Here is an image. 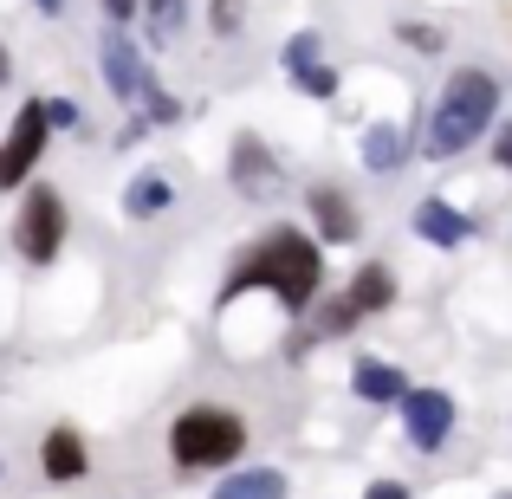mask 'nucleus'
Here are the masks:
<instances>
[{"instance_id":"obj_16","label":"nucleus","mask_w":512,"mask_h":499,"mask_svg":"<svg viewBox=\"0 0 512 499\" xmlns=\"http://www.w3.org/2000/svg\"><path fill=\"white\" fill-rule=\"evenodd\" d=\"M214 499H286V474L279 467H247V474L221 480Z\"/></svg>"},{"instance_id":"obj_27","label":"nucleus","mask_w":512,"mask_h":499,"mask_svg":"<svg viewBox=\"0 0 512 499\" xmlns=\"http://www.w3.org/2000/svg\"><path fill=\"white\" fill-rule=\"evenodd\" d=\"M363 499H409V487H402V480H376V487L363 493Z\"/></svg>"},{"instance_id":"obj_20","label":"nucleus","mask_w":512,"mask_h":499,"mask_svg":"<svg viewBox=\"0 0 512 499\" xmlns=\"http://www.w3.org/2000/svg\"><path fill=\"white\" fill-rule=\"evenodd\" d=\"M247 26V0H208V33L214 39H234Z\"/></svg>"},{"instance_id":"obj_23","label":"nucleus","mask_w":512,"mask_h":499,"mask_svg":"<svg viewBox=\"0 0 512 499\" xmlns=\"http://www.w3.org/2000/svg\"><path fill=\"white\" fill-rule=\"evenodd\" d=\"M396 39H402V46H415V52H441V26H422V20H402Z\"/></svg>"},{"instance_id":"obj_19","label":"nucleus","mask_w":512,"mask_h":499,"mask_svg":"<svg viewBox=\"0 0 512 499\" xmlns=\"http://www.w3.org/2000/svg\"><path fill=\"white\" fill-rule=\"evenodd\" d=\"M137 104H143V111H150V124H182V104H175V98H169V91H163V85H156V72H150V78H143V91H137Z\"/></svg>"},{"instance_id":"obj_1","label":"nucleus","mask_w":512,"mask_h":499,"mask_svg":"<svg viewBox=\"0 0 512 499\" xmlns=\"http://www.w3.org/2000/svg\"><path fill=\"white\" fill-rule=\"evenodd\" d=\"M240 292H273L292 318H305L325 292V247L305 227H273L266 240H253L234 260V273L221 279V305H234Z\"/></svg>"},{"instance_id":"obj_21","label":"nucleus","mask_w":512,"mask_h":499,"mask_svg":"<svg viewBox=\"0 0 512 499\" xmlns=\"http://www.w3.org/2000/svg\"><path fill=\"white\" fill-rule=\"evenodd\" d=\"M350 325H357V305H350V299H325V305H318V337H344Z\"/></svg>"},{"instance_id":"obj_30","label":"nucleus","mask_w":512,"mask_h":499,"mask_svg":"<svg viewBox=\"0 0 512 499\" xmlns=\"http://www.w3.org/2000/svg\"><path fill=\"white\" fill-rule=\"evenodd\" d=\"M0 474H7V461H0Z\"/></svg>"},{"instance_id":"obj_2","label":"nucleus","mask_w":512,"mask_h":499,"mask_svg":"<svg viewBox=\"0 0 512 499\" xmlns=\"http://www.w3.org/2000/svg\"><path fill=\"white\" fill-rule=\"evenodd\" d=\"M493 117H500V78L480 72V65H461V72L441 85V98H435V117H428L422 150L435 156V163H448V156L474 150V143L487 137Z\"/></svg>"},{"instance_id":"obj_6","label":"nucleus","mask_w":512,"mask_h":499,"mask_svg":"<svg viewBox=\"0 0 512 499\" xmlns=\"http://www.w3.org/2000/svg\"><path fill=\"white\" fill-rule=\"evenodd\" d=\"M396 409H402V435H409V448H422V454L448 448L454 422H461V409H454L448 389H402Z\"/></svg>"},{"instance_id":"obj_11","label":"nucleus","mask_w":512,"mask_h":499,"mask_svg":"<svg viewBox=\"0 0 512 499\" xmlns=\"http://www.w3.org/2000/svg\"><path fill=\"white\" fill-rule=\"evenodd\" d=\"M415 234L428 240V247H461V240H474V221H467L454 201H441V195H428L422 208H415Z\"/></svg>"},{"instance_id":"obj_28","label":"nucleus","mask_w":512,"mask_h":499,"mask_svg":"<svg viewBox=\"0 0 512 499\" xmlns=\"http://www.w3.org/2000/svg\"><path fill=\"white\" fill-rule=\"evenodd\" d=\"M13 78V52H7V39H0V85Z\"/></svg>"},{"instance_id":"obj_17","label":"nucleus","mask_w":512,"mask_h":499,"mask_svg":"<svg viewBox=\"0 0 512 499\" xmlns=\"http://www.w3.org/2000/svg\"><path fill=\"white\" fill-rule=\"evenodd\" d=\"M137 20H150V39H156V46H169V39L188 26V0H143Z\"/></svg>"},{"instance_id":"obj_4","label":"nucleus","mask_w":512,"mask_h":499,"mask_svg":"<svg viewBox=\"0 0 512 499\" xmlns=\"http://www.w3.org/2000/svg\"><path fill=\"white\" fill-rule=\"evenodd\" d=\"M13 247H20L26 266H52L65 247V195L46 182H26L20 214H13Z\"/></svg>"},{"instance_id":"obj_5","label":"nucleus","mask_w":512,"mask_h":499,"mask_svg":"<svg viewBox=\"0 0 512 499\" xmlns=\"http://www.w3.org/2000/svg\"><path fill=\"white\" fill-rule=\"evenodd\" d=\"M46 104L39 98H26L20 111H13V124H7V137H0V195L7 188H26L33 182V169H39V156H46Z\"/></svg>"},{"instance_id":"obj_14","label":"nucleus","mask_w":512,"mask_h":499,"mask_svg":"<svg viewBox=\"0 0 512 499\" xmlns=\"http://www.w3.org/2000/svg\"><path fill=\"white\" fill-rule=\"evenodd\" d=\"M350 389H357L363 402H402L409 376H402L396 363H383V357H357V370H350Z\"/></svg>"},{"instance_id":"obj_25","label":"nucleus","mask_w":512,"mask_h":499,"mask_svg":"<svg viewBox=\"0 0 512 499\" xmlns=\"http://www.w3.org/2000/svg\"><path fill=\"white\" fill-rule=\"evenodd\" d=\"M137 13H143V0H104V20L111 26H130Z\"/></svg>"},{"instance_id":"obj_12","label":"nucleus","mask_w":512,"mask_h":499,"mask_svg":"<svg viewBox=\"0 0 512 499\" xmlns=\"http://www.w3.org/2000/svg\"><path fill=\"white\" fill-rule=\"evenodd\" d=\"M357 156H363V169H370V175H396L402 163H409V137H402L396 124H370L357 137Z\"/></svg>"},{"instance_id":"obj_7","label":"nucleus","mask_w":512,"mask_h":499,"mask_svg":"<svg viewBox=\"0 0 512 499\" xmlns=\"http://www.w3.org/2000/svg\"><path fill=\"white\" fill-rule=\"evenodd\" d=\"M98 65H104V85H111V98L137 104L143 78H150V59H143V46L124 33V26H104V33H98Z\"/></svg>"},{"instance_id":"obj_18","label":"nucleus","mask_w":512,"mask_h":499,"mask_svg":"<svg viewBox=\"0 0 512 499\" xmlns=\"http://www.w3.org/2000/svg\"><path fill=\"white\" fill-rule=\"evenodd\" d=\"M292 78V91H305V98H338V85H344V78L338 72H331V65H299V72H286Z\"/></svg>"},{"instance_id":"obj_10","label":"nucleus","mask_w":512,"mask_h":499,"mask_svg":"<svg viewBox=\"0 0 512 499\" xmlns=\"http://www.w3.org/2000/svg\"><path fill=\"white\" fill-rule=\"evenodd\" d=\"M39 467H46L52 487H72V480H85V467H91L85 435H78V428H46V441H39Z\"/></svg>"},{"instance_id":"obj_8","label":"nucleus","mask_w":512,"mask_h":499,"mask_svg":"<svg viewBox=\"0 0 512 499\" xmlns=\"http://www.w3.org/2000/svg\"><path fill=\"white\" fill-rule=\"evenodd\" d=\"M227 182H234V195L266 201V195L279 188V163H273V150H266L260 137H247V130H240L234 150H227Z\"/></svg>"},{"instance_id":"obj_24","label":"nucleus","mask_w":512,"mask_h":499,"mask_svg":"<svg viewBox=\"0 0 512 499\" xmlns=\"http://www.w3.org/2000/svg\"><path fill=\"white\" fill-rule=\"evenodd\" d=\"M39 104H46V130H52V137H59V130H78V124H85L72 98H39Z\"/></svg>"},{"instance_id":"obj_22","label":"nucleus","mask_w":512,"mask_h":499,"mask_svg":"<svg viewBox=\"0 0 512 499\" xmlns=\"http://www.w3.org/2000/svg\"><path fill=\"white\" fill-rule=\"evenodd\" d=\"M318 52H325V39H318L312 26H305V33H292V39H286V72H299V65H312Z\"/></svg>"},{"instance_id":"obj_3","label":"nucleus","mask_w":512,"mask_h":499,"mask_svg":"<svg viewBox=\"0 0 512 499\" xmlns=\"http://www.w3.org/2000/svg\"><path fill=\"white\" fill-rule=\"evenodd\" d=\"M247 454V415L227 402H195L169 422V461L201 474V467H234Z\"/></svg>"},{"instance_id":"obj_9","label":"nucleus","mask_w":512,"mask_h":499,"mask_svg":"<svg viewBox=\"0 0 512 499\" xmlns=\"http://www.w3.org/2000/svg\"><path fill=\"white\" fill-rule=\"evenodd\" d=\"M305 214L318 221V247H350V240L363 234V214H357V201L344 195V188H312L305 195Z\"/></svg>"},{"instance_id":"obj_13","label":"nucleus","mask_w":512,"mask_h":499,"mask_svg":"<svg viewBox=\"0 0 512 499\" xmlns=\"http://www.w3.org/2000/svg\"><path fill=\"white\" fill-rule=\"evenodd\" d=\"M344 299L357 305V318H370V312H389V305H396V273H389L383 260L357 266V279L344 286Z\"/></svg>"},{"instance_id":"obj_15","label":"nucleus","mask_w":512,"mask_h":499,"mask_svg":"<svg viewBox=\"0 0 512 499\" xmlns=\"http://www.w3.org/2000/svg\"><path fill=\"white\" fill-rule=\"evenodd\" d=\"M175 201V188H169V175H156V169H143V175H130V188H124V214L130 221H150V214H163Z\"/></svg>"},{"instance_id":"obj_26","label":"nucleus","mask_w":512,"mask_h":499,"mask_svg":"<svg viewBox=\"0 0 512 499\" xmlns=\"http://www.w3.org/2000/svg\"><path fill=\"white\" fill-rule=\"evenodd\" d=\"M493 169H506V175H512V117L500 124V137H493Z\"/></svg>"},{"instance_id":"obj_29","label":"nucleus","mask_w":512,"mask_h":499,"mask_svg":"<svg viewBox=\"0 0 512 499\" xmlns=\"http://www.w3.org/2000/svg\"><path fill=\"white\" fill-rule=\"evenodd\" d=\"M33 7L46 13V20H59V13H65V0H33Z\"/></svg>"},{"instance_id":"obj_31","label":"nucleus","mask_w":512,"mask_h":499,"mask_svg":"<svg viewBox=\"0 0 512 499\" xmlns=\"http://www.w3.org/2000/svg\"><path fill=\"white\" fill-rule=\"evenodd\" d=\"M500 499H512V493H500Z\"/></svg>"}]
</instances>
